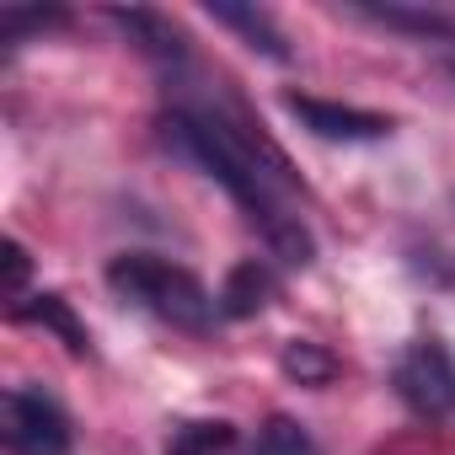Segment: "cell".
I'll list each match as a JSON object with an SVG mask.
<instances>
[{
  "label": "cell",
  "instance_id": "cell-5",
  "mask_svg": "<svg viewBox=\"0 0 455 455\" xmlns=\"http://www.w3.org/2000/svg\"><path fill=\"white\" fill-rule=\"evenodd\" d=\"M284 108H290V118H300V129H311L316 140H332V145H370V140L391 134L386 113H370V108H354V102L284 92Z\"/></svg>",
  "mask_w": 455,
  "mask_h": 455
},
{
  "label": "cell",
  "instance_id": "cell-7",
  "mask_svg": "<svg viewBox=\"0 0 455 455\" xmlns=\"http://www.w3.org/2000/svg\"><path fill=\"white\" fill-rule=\"evenodd\" d=\"M124 33H129V44L134 49H145L150 60H161V65H177L188 49H182V33L161 17V12H145V6H129V12H108Z\"/></svg>",
  "mask_w": 455,
  "mask_h": 455
},
{
  "label": "cell",
  "instance_id": "cell-9",
  "mask_svg": "<svg viewBox=\"0 0 455 455\" xmlns=\"http://www.w3.org/2000/svg\"><path fill=\"white\" fill-rule=\"evenodd\" d=\"M209 17H214L220 28L242 33V38H247V49H258V54H268V60H290L284 33L274 28V17H268V12H258V6H209Z\"/></svg>",
  "mask_w": 455,
  "mask_h": 455
},
{
  "label": "cell",
  "instance_id": "cell-6",
  "mask_svg": "<svg viewBox=\"0 0 455 455\" xmlns=\"http://www.w3.org/2000/svg\"><path fill=\"white\" fill-rule=\"evenodd\" d=\"M274 290H279V284H274V268L258 263V258H247V263H236L231 274H225V284H220V316L247 322V316L268 311Z\"/></svg>",
  "mask_w": 455,
  "mask_h": 455
},
{
  "label": "cell",
  "instance_id": "cell-12",
  "mask_svg": "<svg viewBox=\"0 0 455 455\" xmlns=\"http://www.w3.org/2000/svg\"><path fill=\"white\" fill-rule=\"evenodd\" d=\"M49 28H70V12H60V6H0V44L6 49L28 44L33 33H49Z\"/></svg>",
  "mask_w": 455,
  "mask_h": 455
},
{
  "label": "cell",
  "instance_id": "cell-4",
  "mask_svg": "<svg viewBox=\"0 0 455 455\" xmlns=\"http://www.w3.org/2000/svg\"><path fill=\"white\" fill-rule=\"evenodd\" d=\"M6 450L12 455H76L70 412L44 386L6 391Z\"/></svg>",
  "mask_w": 455,
  "mask_h": 455
},
{
  "label": "cell",
  "instance_id": "cell-2",
  "mask_svg": "<svg viewBox=\"0 0 455 455\" xmlns=\"http://www.w3.org/2000/svg\"><path fill=\"white\" fill-rule=\"evenodd\" d=\"M108 284L118 300H129L134 311L177 327V332H214L220 322V300L204 290V279H193L188 268L156 258V252H124L108 263Z\"/></svg>",
  "mask_w": 455,
  "mask_h": 455
},
{
  "label": "cell",
  "instance_id": "cell-10",
  "mask_svg": "<svg viewBox=\"0 0 455 455\" xmlns=\"http://www.w3.org/2000/svg\"><path fill=\"white\" fill-rule=\"evenodd\" d=\"M236 444V428L225 418H198V423H177L166 434V455H225Z\"/></svg>",
  "mask_w": 455,
  "mask_h": 455
},
{
  "label": "cell",
  "instance_id": "cell-3",
  "mask_svg": "<svg viewBox=\"0 0 455 455\" xmlns=\"http://www.w3.org/2000/svg\"><path fill=\"white\" fill-rule=\"evenodd\" d=\"M391 386L418 418H455V354L439 338H412L391 359Z\"/></svg>",
  "mask_w": 455,
  "mask_h": 455
},
{
  "label": "cell",
  "instance_id": "cell-11",
  "mask_svg": "<svg viewBox=\"0 0 455 455\" xmlns=\"http://www.w3.org/2000/svg\"><path fill=\"white\" fill-rule=\"evenodd\" d=\"M279 370H284L290 380H300V386H327V380L338 375V359H332L322 343H311V338H290L284 354H279Z\"/></svg>",
  "mask_w": 455,
  "mask_h": 455
},
{
  "label": "cell",
  "instance_id": "cell-13",
  "mask_svg": "<svg viewBox=\"0 0 455 455\" xmlns=\"http://www.w3.org/2000/svg\"><path fill=\"white\" fill-rule=\"evenodd\" d=\"M247 455H316V444H311V434L295 418H268L258 428V444Z\"/></svg>",
  "mask_w": 455,
  "mask_h": 455
},
{
  "label": "cell",
  "instance_id": "cell-1",
  "mask_svg": "<svg viewBox=\"0 0 455 455\" xmlns=\"http://www.w3.org/2000/svg\"><path fill=\"white\" fill-rule=\"evenodd\" d=\"M161 140L166 150H177L182 161H193L209 182H220L231 193V204L263 231V242L274 247V258H284L290 268H311L316 263V242L300 225V214L284 209V198L274 193L279 182H290V161L258 134H247V124L220 118V113H193V108H172L161 113Z\"/></svg>",
  "mask_w": 455,
  "mask_h": 455
},
{
  "label": "cell",
  "instance_id": "cell-8",
  "mask_svg": "<svg viewBox=\"0 0 455 455\" xmlns=\"http://www.w3.org/2000/svg\"><path fill=\"white\" fill-rule=\"evenodd\" d=\"M12 316H17V322H38V327H49V332L76 354V359H86V354H92V332L76 322V311H70V300H65V295H28L22 306H12Z\"/></svg>",
  "mask_w": 455,
  "mask_h": 455
},
{
  "label": "cell",
  "instance_id": "cell-15",
  "mask_svg": "<svg viewBox=\"0 0 455 455\" xmlns=\"http://www.w3.org/2000/svg\"><path fill=\"white\" fill-rule=\"evenodd\" d=\"M450 76H455V65H450Z\"/></svg>",
  "mask_w": 455,
  "mask_h": 455
},
{
  "label": "cell",
  "instance_id": "cell-14",
  "mask_svg": "<svg viewBox=\"0 0 455 455\" xmlns=\"http://www.w3.org/2000/svg\"><path fill=\"white\" fill-rule=\"evenodd\" d=\"M6 300L12 306L28 300V247L22 242H6Z\"/></svg>",
  "mask_w": 455,
  "mask_h": 455
}]
</instances>
